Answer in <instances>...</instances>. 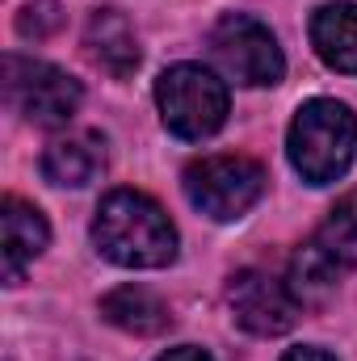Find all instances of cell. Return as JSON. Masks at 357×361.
I'll return each mask as SVG.
<instances>
[{
  "label": "cell",
  "instance_id": "6da1fadb",
  "mask_svg": "<svg viewBox=\"0 0 357 361\" xmlns=\"http://www.w3.org/2000/svg\"><path fill=\"white\" fill-rule=\"evenodd\" d=\"M92 244L122 269H164L177 257V227L160 202L139 189H114L92 219Z\"/></svg>",
  "mask_w": 357,
  "mask_h": 361
},
{
  "label": "cell",
  "instance_id": "7a4b0ae2",
  "mask_svg": "<svg viewBox=\"0 0 357 361\" xmlns=\"http://www.w3.org/2000/svg\"><path fill=\"white\" fill-rule=\"evenodd\" d=\"M286 152H290V164L298 169V177L307 185H328V180L345 177L357 156L353 109L341 101H328V97L307 101L290 122Z\"/></svg>",
  "mask_w": 357,
  "mask_h": 361
},
{
  "label": "cell",
  "instance_id": "3957f363",
  "mask_svg": "<svg viewBox=\"0 0 357 361\" xmlns=\"http://www.w3.org/2000/svg\"><path fill=\"white\" fill-rule=\"evenodd\" d=\"M156 105L177 139H210L227 122V85L202 63H177L156 80Z\"/></svg>",
  "mask_w": 357,
  "mask_h": 361
},
{
  "label": "cell",
  "instance_id": "277c9868",
  "mask_svg": "<svg viewBox=\"0 0 357 361\" xmlns=\"http://www.w3.org/2000/svg\"><path fill=\"white\" fill-rule=\"evenodd\" d=\"M261 189H265V169L248 156H206L185 169V197L219 223L248 214Z\"/></svg>",
  "mask_w": 357,
  "mask_h": 361
},
{
  "label": "cell",
  "instance_id": "5b68a950",
  "mask_svg": "<svg viewBox=\"0 0 357 361\" xmlns=\"http://www.w3.org/2000/svg\"><path fill=\"white\" fill-rule=\"evenodd\" d=\"M4 97L25 122H34V126H63L76 114V105H80V85L55 63L4 55Z\"/></svg>",
  "mask_w": 357,
  "mask_h": 361
},
{
  "label": "cell",
  "instance_id": "8992f818",
  "mask_svg": "<svg viewBox=\"0 0 357 361\" xmlns=\"http://www.w3.org/2000/svg\"><path fill=\"white\" fill-rule=\"evenodd\" d=\"M210 51L219 59V68L236 80V85H248V89H261V85H277L282 72H286V59H282V47L277 38L269 34V25L253 21V17H223L214 30H210Z\"/></svg>",
  "mask_w": 357,
  "mask_h": 361
},
{
  "label": "cell",
  "instance_id": "52a82bcc",
  "mask_svg": "<svg viewBox=\"0 0 357 361\" xmlns=\"http://www.w3.org/2000/svg\"><path fill=\"white\" fill-rule=\"evenodd\" d=\"M227 302H231L236 324L253 336H282V332L294 328V315H298V302H294L290 286L265 269L236 273L227 281Z\"/></svg>",
  "mask_w": 357,
  "mask_h": 361
},
{
  "label": "cell",
  "instance_id": "ba28073f",
  "mask_svg": "<svg viewBox=\"0 0 357 361\" xmlns=\"http://www.w3.org/2000/svg\"><path fill=\"white\" fill-rule=\"evenodd\" d=\"M101 169H105V139L97 130H68L51 139L42 152V177L51 185L80 189L101 177Z\"/></svg>",
  "mask_w": 357,
  "mask_h": 361
},
{
  "label": "cell",
  "instance_id": "9c48e42d",
  "mask_svg": "<svg viewBox=\"0 0 357 361\" xmlns=\"http://www.w3.org/2000/svg\"><path fill=\"white\" fill-rule=\"evenodd\" d=\"M0 227H4V281L17 286L21 281V269L47 248L51 231H47V219L38 214V206L21 202L13 193L0 206Z\"/></svg>",
  "mask_w": 357,
  "mask_h": 361
},
{
  "label": "cell",
  "instance_id": "30bf717a",
  "mask_svg": "<svg viewBox=\"0 0 357 361\" xmlns=\"http://www.w3.org/2000/svg\"><path fill=\"white\" fill-rule=\"evenodd\" d=\"M85 47H89L92 63L105 68L114 80H126V76L139 68L135 30H131V21H126L118 8H97V13H92L89 30H85Z\"/></svg>",
  "mask_w": 357,
  "mask_h": 361
},
{
  "label": "cell",
  "instance_id": "8fae6325",
  "mask_svg": "<svg viewBox=\"0 0 357 361\" xmlns=\"http://www.w3.org/2000/svg\"><path fill=\"white\" fill-rule=\"evenodd\" d=\"M311 47L328 68L357 76V4H320L311 13Z\"/></svg>",
  "mask_w": 357,
  "mask_h": 361
},
{
  "label": "cell",
  "instance_id": "7c38bea8",
  "mask_svg": "<svg viewBox=\"0 0 357 361\" xmlns=\"http://www.w3.org/2000/svg\"><path fill=\"white\" fill-rule=\"evenodd\" d=\"M101 315H105L114 328L131 332V336H160V332L173 324L164 298H156V294L143 290V286H118V290H109V294L101 298Z\"/></svg>",
  "mask_w": 357,
  "mask_h": 361
},
{
  "label": "cell",
  "instance_id": "4fadbf2b",
  "mask_svg": "<svg viewBox=\"0 0 357 361\" xmlns=\"http://www.w3.org/2000/svg\"><path fill=\"white\" fill-rule=\"evenodd\" d=\"M290 294H294V302L298 307H320V302H328L332 298V290H337V261L320 248V244H307V248H298L294 252V261H290Z\"/></svg>",
  "mask_w": 357,
  "mask_h": 361
},
{
  "label": "cell",
  "instance_id": "5bb4252c",
  "mask_svg": "<svg viewBox=\"0 0 357 361\" xmlns=\"http://www.w3.org/2000/svg\"><path fill=\"white\" fill-rule=\"evenodd\" d=\"M315 244H320L337 265H357V189L345 193V197L328 210V219H324Z\"/></svg>",
  "mask_w": 357,
  "mask_h": 361
},
{
  "label": "cell",
  "instance_id": "9a60e30c",
  "mask_svg": "<svg viewBox=\"0 0 357 361\" xmlns=\"http://www.w3.org/2000/svg\"><path fill=\"white\" fill-rule=\"evenodd\" d=\"M59 25H63V13H59V4H55V0L25 4V8H21V17H17V30H21L25 38H51Z\"/></svg>",
  "mask_w": 357,
  "mask_h": 361
},
{
  "label": "cell",
  "instance_id": "2e32d148",
  "mask_svg": "<svg viewBox=\"0 0 357 361\" xmlns=\"http://www.w3.org/2000/svg\"><path fill=\"white\" fill-rule=\"evenodd\" d=\"M156 361H210V353H202V349H193V345H181V349L160 353Z\"/></svg>",
  "mask_w": 357,
  "mask_h": 361
},
{
  "label": "cell",
  "instance_id": "e0dca14e",
  "mask_svg": "<svg viewBox=\"0 0 357 361\" xmlns=\"http://www.w3.org/2000/svg\"><path fill=\"white\" fill-rule=\"evenodd\" d=\"M282 361H337L332 353H324V349H311V345H298V349H290Z\"/></svg>",
  "mask_w": 357,
  "mask_h": 361
}]
</instances>
